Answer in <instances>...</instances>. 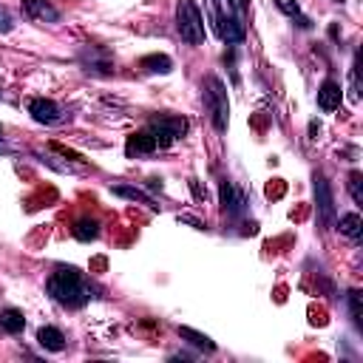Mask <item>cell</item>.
<instances>
[{
    "mask_svg": "<svg viewBox=\"0 0 363 363\" xmlns=\"http://www.w3.org/2000/svg\"><path fill=\"white\" fill-rule=\"evenodd\" d=\"M349 194H352L355 205H363V173L360 170L349 173Z\"/></svg>",
    "mask_w": 363,
    "mask_h": 363,
    "instance_id": "ffe728a7",
    "label": "cell"
},
{
    "mask_svg": "<svg viewBox=\"0 0 363 363\" xmlns=\"http://www.w3.org/2000/svg\"><path fill=\"white\" fill-rule=\"evenodd\" d=\"M219 205H222L225 216H242L247 210V196L233 185V182L225 179L219 185Z\"/></svg>",
    "mask_w": 363,
    "mask_h": 363,
    "instance_id": "ba28073f",
    "label": "cell"
},
{
    "mask_svg": "<svg viewBox=\"0 0 363 363\" xmlns=\"http://www.w3.org/2000/svg\"><path fill=\"white\" fill-rule=\"evenodd\" d=\"M111 191H114V196H122V199H131V202L148 205L150 210H159V205L153 202V196H150V194H145V191H139V188H131V185H117V188H111Z\"/></svg>",
    "mask_w": 363,
    "mask_h": 363,
    "instance_id": "2e32d148",
    "label": "cell"
},
{
    "mask_svg": "<svg viewBox=\"0 0 363 363\" xmlns=\"http://www.w3.org/2000/svg\"><path fill=\"white\" fill-rule=\"evenodd\" d=\"M148 133L153 136L156 148H170L179 136L188 133V119H185V117H173V114L153 117V119L148 122Z\"/></svg>",
    "mask_w": 363,
    "mask_h": 363,
    "instance_id": "5b68a950",
    "label": "cell"
},
{
    "mask_svg": "<svg viewBox=\"0 0 363 363\" xmlns=\"http://www.w3.org/2000/svg\"><path fill=\"white\" fill-rule=\"evenodd\" d=\"M46 290H49V295H52L57 304H63V307H69V309H80V307H85L88 298H91V290L85 287L83 273L74 270V267H57V270L49 275Z\"/></svg>",
    "mask_w": 363,
    "mask_h": 363,
    "instance_id": "6da1fadb",
    "label": "cell"
},
{
    "mask_svg": "<svg viewBox=\"0 0 363 363\" xmlns=\"http://www.w3.org/2000/svg\"><path fill=\"white\" fill-rule=\"evenodd\" d=\"M340 100H343L340 85H338L335 80H326V83L321 85V91H318V108L326 111V114H332V111L340 108Z\"/></svg>",
    "mask_w": 363,
    "mask_h": 363,
    "instance_id": "30bf717a",
    "label": "cell"
},
{
    "mask_svg": "<svg viewBox=\"0 0 363 363\" xmlns=\"http://www.w3.org/2000/svg\"><path fill=\"white\" fill-rule=\"evenodd\" d=\"M29 114H32V119L40 122V125H57V122H66V119H69V111H66L60 102L46 100V97H35V100L29 102Z\"/></svg>",
    "mask_w": 363,
    "mask_h": 363,
    "instance_id": "52a82bcc",
    "label": "cell"
},
{
    "mask_svg": "<svg viewBox=\"0 0 363 363\" xmlns=\"http://www.w3.org/2000/svg\"><path fill=\"white\" fill-rule=\"evenodd\" d=\"M275 6L287 15V18H292V20H298V26L301 29H309L312 23H309V18H304L301 15V6H298V0H275Z\"/></svg>",
    "mask_w": 363,
    "mask_h": 363,
    "instance_id": "d6986e66",
    "label": "cell"
},
{
    "mask_svg": "<svg viewBox=\"0 0 363 363\" xmlns=\"http://www.w3.org/2000/svg\"><path fill=\"white\" fill-rule=\"evenodd\" d=\"M20 6L26 12V18H32L35 23H57L60 20V9L52 0H20Z\"/></svg>",
    "mask_w": 363,
    "mask_h": 363,
    "instance_id": "9c48e42d",
    "label": "cell"
},
{
    "mask_svg": "<svg viewBox=\"0 0 363 363\" xmlns=\"http://www.w3.org/2000/svg\"><path fill=\"white\" fill-rule=\"evenodd\" d=\"M176 29L188 46H202L205 43V20L194 0H179L176 6Z\"/></svg>",
    "mask_w": 363,
    "mask_h": 363,
    "instance_id": "277c9868",
    "label": "cell"
},
{
    "mask_svg": "<svg viewBox=\"0 0 363 363\" xmlns=\"http://www.w3.org/2000/svg\"><path fill=\"white\" fill-rule=\"evenodd\" d=\"M335 227H338L349 242L360 244V239H363V222H360V216H357V213H346V216H340V222H335Z\"/></svg>",
    "mask_w": 363,
    "mask_h": 363,
    "instance_id": "7c38bea8",
    "label": "cell"
},
{
    "mask_svg": "<svg viewBox=\"0 0 363 363\" xmlns=\"http://www.w3.org/2000/svg\"><path fill=\"white\" fill-rule=\"evenodd\" d=\"M0 329L9 332V335L23 332V329H26V318H23V312H20V309H15V307L0 309Z\"/></svg>",
    "mask_w": 363,
    "mask_h": 363,
    "instance_id": "5bb4252c",
    "label": "cell"
},
{
    "mask_svg": "<svg viewBox=\"0 0 363 363\" xmlns=\"http://www.w3.org/2000/svg\"><path fill=\"white\" fill-rule=\"evenodd\" d=\"M0 139H4V128H0Z\"/></svg>",
    "mask_w": 363,
    "mask_h": 363,
    "instance_id": "484cf974",
    "label": "cell"
},
{
    "mask_svg": "<svg viewBox=\"0 0 363 363\" xmlns=\"http://www.w3.org/2000/svg\"><path fill=\"white\" fill-rule=\"evenodd\" d=\"M148 188H150V191H162V182H159V179H150Z\"/></svg>",
    "mask_w": 363,
    "mask_h": 363,
    "instance_id": "d4e9b609",
    "label": "cell"
},
{
    "mask_svg": "<svg viewBox=\"0 0 363 363\" xmlns=\"http://www.w3.org/2000/svg\"><path fill=\"white\" fill-rule=\"evenodd\" d=\"M202 91H205V105L210 111V119L216 125L219 133L227 131V122H230V100H227V88L219 77H208L202 83Z\"/></svg>",
    "mask_w": 363,
    "mask_h": 363,
    "instance_id": "3957f363",
    "label": "cell"
},
{
    "mask_svg": "<svg viewBox=\"0 0 363 363\" xmlns=\"http://www.w3.org/2000/svg\"><path fill=\"white\" fill-rule=\"evenodd\" d=\"M281 194H284V185H267V196L270 199H278Z\"/></svg>",
    "mask_w": 363,
    "mask_h": 363,
    "instance_id": "cb8c5ba5",
    "label": "cell"
},
{
    "mask_svg": "<svg viewBox=\"0 0 363 363\" xmlns=\"http://www.w3.org/2000/svg\"><path fill=\"white\" fill-rule=\"evenodd\" d=\"M74 239H80V242H94V239H100V222H97V219H80V222L74 225Z\"/></svg>",
    "mask_w": 363,
    "mask_h": 363,
    "instance_id": "ac0fdd59",
    "label": "cell"
},
{
    "mask_svg": "<svg viewBox=\"0 0 363 363\" xmlns=\"http://www.w3.org/2000/svg\"><path fill=\"white\" fill-rule=\"evenodd\" d=\"M179 338L188 340V343L196 346V349H202V352H216V343H213L208 335H202V332H196V329H191V326H179Z\"/></svg>",
    "mask_w": 363,
    "mask_h": 363,
    "instance_id": "e0dca14e",
    "label": "cell"
},
{
    "mask_svg": "<svg viewBox=\"0 0 363 363\" xmlns=\"http://www.w3.org/2000/svg\"><path fill=\"white\" fill-rule=\"evenodd\" d=\"M15 29V15L9 12V6L0 4V35H9Z\"/></svg>",
    "mask_w": 363,
    "mask_h": 363,
    "instance_id": "7402d4cb",
    "label": "cell"
},
{
    "mask_svg": "<svg viewBox=\"0 0 363 363\" xmlns=\"http://www.w3.org/2000/svg\"><path fill=\"white\" fill-rule=\"evenodd\" d=\"M315 208H318V219L323 227H335V199H332V188H329V182L315 173Z\"/></svg>",
    "mask_w": 363,
    "mask_h": 363,
    "instance_id": "8992f818",
    "label": "cell"
},
{
    "mask_svg": "<svg viewBox=\"0 0 363 363\" xmlns=\"http://www.w3.org/2000/svg\"><path fill=\"white\" fill-rule=\"evenodd\" d=\"M227 4L233 6V12H236V15H244V12L250 9V0H227Z\"/></svg>",
    "mask_w": 363,
    "mask_h": 363,
    "instance_id": "603a6c76",
    "label": "cell"
},
{
    "mask_svg": "<svg viewBox=\"0 0 363 363\" xmlns=\"http://www.w3.org/2000/svg\"><path fill=\"white\" fill-rule=\"evenodd\" d=\"M37 343L49 352H63L66 349V335L57 329V326H40L37 332Z\"/></svg>",
    "mask_w": 363,
    "mask_h": 363,
    "instance_id": "4fadbf2b",
    "label": "cell"
},
{
    "mask_svg": "<svg viewBox=\"0 0 363 363\" xmlns=\"http://www.w3.org/2000/svg\"><path fill=\"white\" fill-rule=\"evenodd\" d=\"M205 15H208V20H210V26L222 43L236 46L244 40V26L225 9L222 0H205Z\"/></svg>",
    "mask_w": 363,
    "mask_h": 363,
    "instance_id": "7a4b0ae2",
    "label": "cell"
},
{
    "mask_svg": "<svg viewBox=\"0 0 363 363\" xmlns=\"http://www.w3.org/2000/svg\"><path fill=\"white\" fill-rule=\"evenodd\" d=\"M156 150V142L148 131H139V133H131L128 142H125V153L128 156H139V153H153Z\"/></svg>",
    "mask_w": 363,
    "mask_h": 363,
    "instance_id": "8fae6325",
    "label": "cell"
},
{
    "mask_svg": "<svg viewBox=\"0 0 363 363\" xmlns=\"http://www.w3.org/2000/svg\"><path fill=\"white\" fill-rule=\"evenodd\" d=\"M360 290H352L349 292V309H352V318H355V323H360V318H363V304H360Z\"/></svg>",
    "mask_w": 363,
    "mask_h": 363,
    "instance_id": "44dd1931",
    "label": "cell"
},
{
    "mask_svg": "<svg viewBox=\"0 0 363 363\" xmlns=\"http://www.w3.org/2000/svg\"><path fill=\"white\" fill-rule=\"evenodd\" d=\"M139 69L148 74H167V71H173V60L167 54H148L139 60Z\"/></svg>",
    "mask_w": 363,
    "mask_h": 363,
    "instance_id": "9a60e30c",
    "label": "cell"
}]
</instances>
